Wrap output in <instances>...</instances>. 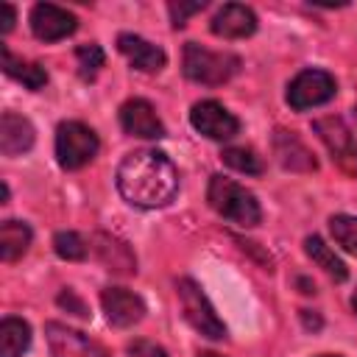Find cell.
I'll use <instances>...</instances> for the list:
<instances>
[{
	"label": "cell",
	"instance_id": "52a82bcc",
	"mask_svg": "<svg viewBox=\"0 0 357 357\" xmlns=\"http://www.w3.org/2000/svg\"><path fill=\"white\" fill-rule=\"evenodd\" d=\"M335 92H337V84L326 70H301L287 86V103L296 112H304L332 100Z\"/></svg>",
	"mask_w": 357,
	"mask_h": 357
},
{
	"label": "cell",
	"instance_id": "d6a6232c",
	"mask_svg": "<svg viewBox=\"0 0 357 357\" xmlns=\"http://www.w3.org/2000/svg\"><path fill=\"white\" fill-rule=\"evenodd\" d=\"M321 357H337V354H321Z\"/></svg>",
	"mask_w": 357,
	"mask_h": 357
},
{
	"label": "cell",
	"instance_id": "9a60e30c",
	"mask_svg": "<svg viewBox=\"0 0 357 357\" xmlns=\"http://www.w3.org/2000/svg\"><path fill=\"white\" fill-rule=\"evenodd\" d=\"M117 47L120 53L131 61L134 70H142V73H159L165 67V50L151 45L148 39L137 36V33H120L117 36Z\"/></svg>",
	"mask_w": 357,
	"mask_h": 357
},
{
	"label": "cell",
	"instance_id": "4fadbf2b",
	"mask_svg": "<svg viewBox=\"0 0 357 357\" xmlns=\"http://www.w3.org/2000/svg\"><path fill=\"white\" fill-rule=\"evenodd\" d=\"M257 31V17L248 6L240 3H226L223 8H218V14L212 17V33L223 36V39H243L251 36Z\"/></svg>",
	"mask_w": 357,
	"mask_h": 357
},
{
	"label": "cell",
	"instance_id": "9c48e42d",
	"mask_svg": "<svg viewBox=\"0 0 357 357\" xmlns=\"http://www.w3.org/2000/svg\"><path fill=\"white\" fill-rule=\"evenodd\" d=\"M190 123H192V128L198 134H204L209 139H229V137H234L240 131L237 117L226 106H220L218 100L195 103L192 112H190Z\"/></svg>",
	"mask_w": 357,
	"mask_h": 357
},
{
	"label": "cell",
	"instance_id": "7a4b0ae2",
	"mask_svg": "<svg viewBox=\"0 0 357 357\" xmlns=\"http://www.w3.org/2000/svg\"><path fill=\"white\" fill-rule=\"evenodd\" d=\"M206 201L220 218H226L237 226L248 229V226H257L262 220V209H259L257 198L245 187H240L237 181H231L226 176H212L209 178Z\"/></svg>",
	"mask_w": 357,
	"mask_h": 357
},
{
	"label": "cell",
	"instance_id": "1f68e13d",
	"mask_svg": "<svg viewBox=\"0 0 357 357\" xmlns=\"http://www.w3.org/2000/svg\"><path fill=\"white\" fill-rule=\"evenodd\" d=\"M198 357H220V354H212V351H204V354H198Z\"/></svg>",
	"mask_w": 357,
	"mask_h": 357
},
{
	"label": "cell",
	"instance_id": "3957f363",
	"mask_svg": "<svg viewBox=\"0 0 357 357\" xmlns=\"http://www.w3.org/2000/svg\"><path fill=\"white\" fill-rule=\"evenodd\" d=\"M240 70V59L234 53H215L195 42L184 45V75L204 86H220Z\"/></svg>",
	"mask_w": 357,
	"mask_h": 357
},
{
	"label": "cell",
	"instance_id": "30bf717a",
	"mask_svg": "<svg viewBox=\"0 0 357 357\" xmlns=\"http://www.w3.org/2000/svg\"><path fill=\"white\" fill-rule=\"evenodd\" d=\"M75 28H78V20L53 3H36L31 8V31L42 42H59L70 36Z\"/></svg>",
	"mask_w": 357,
	"mask_h": 357
},
{
	"label": "cell",
	"instance_id": "5b68a950",
	"mask_svg": "<svg viewBox=\"0 0 357 357\" xmlns=\"http://www.w3.org/2000/svg\"><path fill=\"white\" fill-rule=\"evenodd\" d=\"M98 153V137L89 126L78 120L59 123L56 128V159L64 170H78Z\"/></svg>",
	"mask_w": 357,
	"mask_h": 357
},
{
	"label": "cell",
	"instance_id": "4dcf8cb0",
	"mask_svg": "<svg viewBox=\"0 0 357 357\" xmlns=\"http://www.w3.org/2000/svg\"><path fill=\"white\" fill-rule=\"evenodd\" d=\"M351 307H354V312H357V293L351 296Z\"/></svg>",
	"mask_w": 357,
	"mask_h": 357
},
{
	"label": "cell",
	"instance_id": "484cf974",
	"mask_svg": "<svg viewBox=\"0 0 357 357\" xmlns=\"http://www.w3.org/2000/svg\"><path fill=\"white\" fill-rule=\"evenodd\" d=\"M204 6H206L204 0H195V3H170L167 11H170V20H173V28H181L187 22V17L195 14V11H201Z\"/></svg>",
	"mask_w": 357,
	"mask_h": 357
},
{
	"label": "cell",
	"instance_id": "e0dca14e",
	"mask_svg": "<svg viewBox=\"0 0 357 357\" xmlns=\"http://www.w3.org/2000/svg\"><path fill=\"white\" fill-rule=\"evenodd\" d=\"M31 145H33V126L14 112H3V117H0V151L6 156H20V153L31 151Z\"/></svg>",
	"mask_w": 357,
	"mask_h": 357
},
{
	"label": "cell",
	"instance_id": "d4e9b609",
	"mask_svg": "<svg viewBox=\"0 0 357 357\" xmlns=\"http://www.w3.org/2000/svg\"><path fill=\"white\" fill-rule=\"evenodd\" d=\"M75 59H78V73L84 81H92L98 70L103 67V50L98 45H81L75 50Z\"/></svg>",
	"mask_w": 357,
	"mask_h": 357
},
{
	"label": "cell",
	"instance_id": "ffe728a7",
	"mask_svg": "<svg viewBox=\"0 0 357 357\" xmlns=\"http://www.w3.org/2000/svg\"><path fill=\"white\" fill-rule=\"evenodd\" d=\"M31 346V326L22 318H3L0 324V357H22Z\"/></svg>",
	"mask_w": 357,
	"mask_h": 357
},
{
	"label": "cell",
	"instance_id": "2e32d148",
	"mask_svg": "<svg viewBox=\"0 0 357 357\" xmlns=\"http://www.w3.org/2000/svg\"><path fill=\"white\" fill-rule=\"evenodd\" d=\"M273 151H276L279 165L287 167V170L310 173V170L318 167V162H315V156L310 153V148H307L293 131H282V128H276V134H273Z\"/></svg>",
	"mask_w": 357,
	"mask_h": 357
},
{
	"label": "cell",
	"instance_id": "277c9868",
	"mask_svg": "<svg viewBox=\"0 0 357 357\" xmlns=\"http://www.w3.org/2000/svg\"><path fill=\"white\" fill-rule=\"evenodd\" d=\"M176 296H178V304H181V312H184L187 324H190L198 335H204V337H209V340L226 337L223 321L218 318V312H215V307L209 304L206 293H204L192 279H178V282H176Z\"/></svg>",
	"mask_w": 357,
	"mask_h": 357
},
{
	"label": "cell",
	"instance_id": "7402d4cb",
	"mask_svg": "<svg viewBox=\"0 0 357 357\" xmlns=\"http://www.w3.org/2000/svg\"><path fill=\"white\" fill-rule=\"evenodd\" d=\"M220 159L237 173H248V176H259L262 173V162L251 148H226L220 153Z\"/></svg>",
	"mask_w": 357,
	"mask_h": 357
},
{
	"label": "cell",
	"instance_id": "d6986e66",
	"mask_svg": "<svg viewBox=\"0 0 357 357\" xmlns=\"http://www.w3.org/2000/svg\"><path fill=\"white\" fill-rule=\"evenodd\" d=\"M31 245V226L22 220H3L0 223V259L14 262Z\"/></svg>",
	"mask_w": 357,
	"mask_h": 357
},
{
	"label": "cell",
	"instance_id": "6da1fadb",
	"mask_svg": "<svg viewBox=\"0 0 357 357\" xmlns=\"http://www.w3.org/2000/svg\"><path fill=\"white\" fill-rule=\"evenodd\" d=\"M120 195L139 209L167 206L178 192V173L159 151H134L117 167Z\"/></svg>",
	"mask_w": 357,
	"mask_h": 357
},
{
	"label": "cell",
	"instance_id": "ba28073f",
	"mask_svg": "<svg viewBox=\"0 0 357 357\" xmlns=\"http://www.w3.org/2000/svg\"><path fill=\"white\" fill-rule=\"evenodd\" d=\"M45 335H47V346L53 357H112L100 343L89 340L78 329H70L67 324L50 321L45 326Z\"/></svg>",
	"mask_w": 357,
	"mask_h": 357
},
{
	"label": "cell",
	"instance_id": "f1b7e54d",
	"mask_svg": "<svg viewBox=\"0 0 357 357\" xmlns=\"http://www.w3.org/2000/svg\"><path fill=\"white\" fill-rule=\"evenodd\" d=\"M17 22V11L11 3H0V33H8Z\"/></svg>",
	"mask_w": 357,
	"mask_h": 357
},
{
	"label": "cell",
	"instance_id": "f546056e",
	"mask_svg": "<svg viewBox=\"0 0 357 357\" xmlns=\"http://www.w3.org/2000/svg\"><path fill=\"white\" fill-rule=\"evenodd\" d=\"M301 321L307 329H321V318L318 315H310V310H301Z\"/></svg>",
	"mask_w": 357,
	"mask_h": 357
},
{
	"label": "cell",
	"instance_id": "836d02e7",
	"mask_svg": "<svg viewBox=\"0 0 357 357\" xmlns=\"http://www.w3.org/2000/svg\"><path fill=\"white\" fill-rule=\"evenodd\" d=\"M354 117H357V106H354Z\"/></svg>",
	"mask_w": 357,
	"mask_h": 357
},
{
	"label": "cell",
	"instance_id": "8992f818",
	"mask_svg": "<svg viewBox=\"0 0 357 357\" xmlns=\"http://www.w3.org/2000/svg\"><path fill=\"white\" fill-rule=\"evenodd\" d=\"M312 128H315V134L321 137V142L329 148L335 165H337L343 173L357 176V139H354L351 128H349L340 117H335V114L318 117V120L312 123Z\"/></svg>",
	"mask_w": 357,
	"mask_h": 357
},
{
	"label": "cell",
	"instance_id": "603a6c76",
	"mask_svg": "<svg viewBox=\"0 0 357 357\" xmlns=\"http://www.w3.org/2000/svg\"><path fill=\"white\" fill-rule=\"evenodd\" d=\"M329 229H332V237L351 254H357V218L351 215H335L329 220Z\"/></svg>",
	"mask_w": 357,
	"mask_h": 357
},
{
	"label": "cell",
	"instance_id": "5bb4252c",
	"mask_svg": "<svg viewBox=\"0 0 357 357\" xmlns=\"http://www.w3.org/2000/svg\"><path fill=\"white\" fill-rule=\"evenodd\" d=\"M92 248H95V257L100 259V265L109 268L112 273H123V276L137 273V257H134V251L123 240L98 231L92 237Z\"/></svg>",
	"mask_w": 357,
	"mask_h": 357
},
{
	"label": "cell",
	"instance_id": "44dd1931",
	"mask_svg": "<svg viewBox=\"0 0 357 357\" xmlns=\"http://www.w3.org/2000/svg\"><path fill=\"white\" fill-rule=\"evenodd\" d=\"M304 251H307V257H310L318 268H324L335 282H343V279L349 276V271H346L343 259H340V257H337V254H335V251H332L321 237H315V234H312V237H307V240H304Z\"/></svg>",
	"mask_w": 357,
	"mask_h": 357
},
{
	"label": "cell",
	"instance_id": "cb8c5ba5",
	"mask_svg": "<svg viewBox=\"0 0 357 357\" xmlns=\"http://www.w3.org/2000/svg\"><path fill=\"white\" fill-rule=\"evenodd\" d=\"M53 248H56V254H59L61 259H70V262L86 257V245H84L81 234H75V231H59V234L53 237Z\"/></svg>",
	"mask_w": 357,
	"mask_h": 357
},
{
	"label": "cell",
	"instance_id": "7c38bea8",
	"mask_svg": "<svg viewBox=\"0 0 357 357\" xmlns=\"http://www.w3.org/2000/svg\"><path fill=\"white\" fill-rule=\"evenodd\" d=\"M120 126L126 134L131 137H142V139H159L165 137V126L156 117L153 106L142 98H131L120 106Z\"/></svg>",
	"mask_w": 357,
	"mask_h": 357
},
{
	"label": "cell",
	"instance_id": "4316f807",
	"mask_svg": "<svg viewBox=\"0 0 357 357\" xmlns=\"http://www.w3.org/2000/svg\"><path fill=\"white\" fill-rule=\"evenodd\" d=\"M128 357H167V351L151 340H134L128 346Z\"/></svg>",
	"mask_w": 357,
	"mask_h": 357
},
{
	"label": "cell",
	"instance_id": "83f0119b",
	"mask_svg": "<svg viewBox=\"0 0 357 357\" xmlns=\"http://www.w3.org/2000/svg\"><path fill=\"white\" fill-rule=\"evenodd\" d=\"M59 307H64V310H70L73 315H81V318H86V315H89L86 304H84L73 290H61V293H59Z\"/></svg>",
	"mask_w": 357,
	"mask_h": 357
},
{
	"label": "cell",
	"instance_id": "ac0fdd59",
	"mask_svg": "<svg viewBox=\"0 0 357 357\" xmlns=\"http://www.w3.org/2000/svg\"><path fill=\"white\" fill-rule=\"evenodd\" d=\"M0 59H3V73H6L8 78L20 81L22 86H28V89H33V92H36V89H42V86L47 84V73H45V67L17 59L6 45L0 47Z\"/></svg>",
	"mask_w": 357,
	"mask_h": 357
},
{
	"label": "cell",
	"instance_id": "8fae6325",
	"mask_svg": "<svg viewBox=\"0 0 357 357\" xmlns=\"http://www.w3.org/2000/svg\"><path fill=\"white\" fill-rule=\"evenodd\" d=\"M100 304H103V312L109 318L112 326L117 329H126V326H134L137 321H142L145 315V304L137 293L126 290V287H106L100 293Z\"/></svg>",
	"mask_w": 357,
	"mask_h": 357
}]
</instances>
